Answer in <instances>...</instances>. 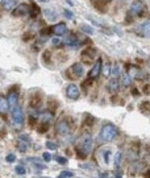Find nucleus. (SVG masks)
I'll use <instances>...</instances> for the list:
<instances>
[{
  "mask_svg": "<svg viewBox=\"0 0 150 178\" xmlns=\"http://www.w3.org/2000/svg\"><path fill=\"white\" fill-rule=\"evenodd\" d=\"M117 136V128L113 124H105L103 125V128L100 129L99 133V140L103 143H109V141L115 140V137Z\"/></svg>",
  "mask_w": 150,
  "mask_h": 178,
  "instance_id": "nucleus-1",
  "label": "nucleus"
},
{
  "mask_svg": "<svg viewBox=\"0 0 150 178\" xmlns=\"http://www.w3.org/2000/svg\"><path fill=\"white\" fill-rule=\"evenodd\" d=\"M78 150H79V154H82L83 157H86L91 153V150H92V136L90 133H84L82 136Z\"/></svg>",
  "mask_w": 150,
  "mask_h": 178,
  "instance_id": "nucleus-2",
  "label": "nucleus"
},
{
  "mask_svg": "<svg viewBox=\"0 0 150 178\" xmlns=\"http://www.w3.org/2000/svg\"><path fill=\"white\" fill-rule=\"evenodd\" d=\"M11 124L13 128H21L24 124V114L20 106L15 107L11 111Z\"/></svg>",
  "mask_w": 150,
  "mask_h": 178,
  "instance_id": "nucleus-3",
  "label": "nucleus"
},
{
  "mask_svg": "<svg viewBox=\"0 0 150 178\" xmlns=\"http://www.w3.org/2000/svg\"><path fill=\"white\" fill-rule=\"evenodd\" d=\"M55 132L59 136H67L68 132H70V127H68L67 121L66 120H59L57 124H55Z\"/></svg>",
  "mask_w": 150,
  "mask_h": 178,
  "instance_id": "nucleus-4",
  "label": "nucleus"
},
{
  "mask_svg": "<svg viewBox=\"0 0 150 178\" xmlns=\"http://www.w3.org/2000/svg\"><path fill=\"white\" fill-rule=\"evenodd\" d=\"M29 12H30V8H29L28 4L21 3V4H19L17 7H15V9L12 11V15L16 16V17H20V16H25V15H28Z\"/></svg>",
  "mask_w": 150,
  "mask_h": 178,
  "instance_id": "nucleus-5",
  "label": "nucleus"
},
{
  "mask_svg": "<svg viewBox=\"0 0 150 178\" xmlns=\"http://www.w3.org/2000/svg\"><path fill=\"white\" fill-rule=\"evenodd\" d=\"M103 61H102V58H99V60L96 61V62L93 63V66H92V69L90 70V73H88V78L90 79H95V78H97L99 77V74L102 73V66H103Z\"/></svg>",
  "mask_w": 150,
  "mask_h": 178,
  "instance_id": "nucleus-6",
  "label": "nucleus"
},
{
  "mask_svg": "<svg viewBox=\"0 0 150 178\" xmlns=\"http://www.w3.org/2000/svg\"><path fill=\"white\" fill-rule=\"evenodd\" d=\"M66 95H67V98H70V99H78L79 98V95H80V91H79V89L77 87V84H68L67 86V89H66Z\"/></svg>",
  "mask_w": 150,
  "mask_h": 178,
  "instance_id": "nucleus-7",
  "label": "nucleus"
},
{
  "mask_svg": "<svg viewBox=\"0 0 150 178\" xmlns=\"http://www.w3.org/2000/svg\"><path fill=\"white\" fill-rule=\"evenodd\" d=\"M7 99H8V103H9V109H13L15 107H17L19 106V94H17V91H9L8 92V96H7Z\"/></svg>",
  "mask_w": 150,
  "mask_h": 178,
  "instance_id": "nucleus-8",
  "label": "nucleus"
},
{
  "mask_svg": "<svg viewBox=\"0 0 150 178\" xmlns=\"http://www.w3.org/2000/svg\"><path fill=\"white\" fill-rule=\"evenodd\" d=\"M141 12H142L141 1H140V0H134L133 3L130 4V7H129V13L132 15V16H138Z\"/></svg>",
  "mask_w": 150,
  "mask_h": 178,
  "instance_id": "nucleus-9",
  "label": "nucleus"
},
{
  "mask_svg": "<svg viewBox=\"0 0 150 178\" xmlns=\"http://www.w3.org/2000/svg\"><path fill=\"white\" fill-rule=\"evenodd\" d=\"M70 71L73 73L74 78H80V77H83V74H84V69H83V66L79 62L74 63L73 66L70 67Z\"/></svg>",
  "mask_w": 150,
  "mask_h": 178,
  "instance_id": "nucleus-10",
  "label": "nucleus"
},
{
  "mask_svg": "<svg viewBox=\"0 0 150 178\" xmlns=\"http://www.w3.org/2000/svg\"><path fill=\"white\" fill-rule=\"evenodd\" d=\"M96 57V50L95 49H87L82 53V60L86 63H91V61Z\"/></svg>",
  "mask_w": 150,
  "mask_h": 178,
  "instance_id": "nucleus-11",
  "label": "nucleus"
},
{
  "mask_svg": "<svg viewBox=\"0 0 150 178\" xmlns=\"http://www.w3.org/2000/svg\"><path fill=\"white\" fill-rule=\"evenodd\" d=\"M51 30H53V33L55 36H63L67 32V26H66V24L65 23H59V24H57V25H54L53 28H51Z\"/></svg>",
  "mask_w": 150,
  "mask_h": 178,
  "instance_id": "nucleus-12",
  "label": "nucleus"
},
{
  "mask_svg": "<svg viewBox=\"0 0 150 178\" xmlns=\"http://www.w3.org/2000/svg\"><path fill=\"white\" fill-rule=\"evenodd\" d=\"M9 109V103L8 99L4 96V95H0V115H6Z\"/></svg>",
  "mask_w": 150,
  "mask_h": 178,
  "instance_id": "nucleus-13",
  "label": "nucleus"
},
{
  "mask_svg": "<svg viewBox=\"0 0 150 178\" xmlns=\"http://www.w3.org/2000/svg\"><path fill=\"white\" fill-rule=\"evenodd\" d=\"M107 90L111 92V94H116V92L119 91V82L116 80V78H112V79L108 82Z\"/></svg>",
  "mask_w": 150,
  "mask_h": 178,
  "instance_id": "nucleus-14",
  "label": "nucleus"
},
{
  "mask_svg": "<svg viewBox=\"0 0 150 178\" xmlns=\"http://www.w3.org/2000/svg\"><path fill=\"white\" fill-rule=\"evenodd\" d=\"M40 119H41V124H49L53 120V114L50 111H45L40 115Z\"/></svg>",
  "mask_w": 150,
  "mask_h": 178,
  "instance_id": "nucleus-15",
  "label": "nucleus"
},
{
  "mask_svg": "<svg viewBox=\"0 0 150 178\" xmlns=\"http://www.w3.org/2000/svg\"><path fill=\"white\" fill-rule=\"evenodd\" d=\"M138 29L141 30L142 36H145V37L150 38V21H146V23H144Z\"/></svg>",
  "mask_w": 150,
  "mask_h": 178,
  "instance_id": "nucleus-16",
  "label": "nucleus"
},
{
  "mask_svg": "<svg viewBox=\"0 0 150 178\" xmlns=\"http://www.w3.org/2000/svg\"><path fill=\"white\" fill-rule=\"evenodd\" d=\"M44 15L46 16V19H48L49 21H54L55 19H57V13H55L53 9H50V8L44 9Z\"/></svg>",
  "mask_w": 150,
  "mask_h": 178,
  "instance_id": "nucleus-17",
  "label": "nucleus"
},
{
  "mask_svg": "<svg viewBox=\"0 0 150 178\" xmlns=\"http://www.w3.org/2000/svg\"><path fill=\"white\" fill-rule=\"evenodd\" d=\"M15 6H16V0H4L3 1V9H6V11L15 9Z\"/></svg>",
  "mask_w": 150,
  "mask_h": 178,
  "instance_id": "nucleus-18",
  "label": "nucleus"
},
{
  "mask_svg": "<svg viewBox=\"0 0 150 178\" xmlns=\"http://www.w3.org/2000/svg\"><path fill=\"white\" fill-rule=\"evenodd\" d=\"M79 29L82 32H84V33H87V35H93V28L87 25V24H82V25L79 26Z\"/></svg>",
  "mask_w": 150,
  "mask_h": 178,
  "instance_id": "nucleus-19",
  "label": "nucleus"
},
{
  "mask_svg": "<svg viewBox=\"0 0 150 178\" xmlns=\"http://www.w3.org/2000/svg\"><path fill=\"white\" fill-rule=\"evenodd\" d=\"M121 84L122 86H129L130 84V75L126 74V73H124V74H121Z\"/></svg>",
  "mask_w": 150,
  "mask_h": 178,
  "instance_id": "nucleus-20",
  "label": "nucleus"
},
{
  "mask_svg": "<svg viewBox=\"0 0 150 178\" xmlns=\"http://www.w3.org/2000/svg\"><path fill=\"white\" fill-rule=\"evenodd\" d=\"M28 161H29V162H32V164H34V166L38 168V169H45V165L41 164L38 158H29Z\"/></svg>",
  "mask_w": 150,
  "mask_h": 178,
  "instance_id": "nucleus-21",
  "label": "nucleus"
},
{
  "mask_svg": "<svg viewBox=\"0 0 150 178\" xmlns=\"http://www.w3.org/2000/svg\"><path fill=\"white\" fill-rule=\"evenodd\" d=\"M111 74H112V77L116 78L120 75V66L117 65V63H115L113 66H112V69H111Z\"/></svg>",
  "mask_w": 150,
  "mask_h": 178,
  "instance_id": "nucleus-22",
  "label": "nucleus"
},
{
  "mask_svg": "<svg viewBox=\"0 0 150 178\" xmlns=\"http://www.w3.org/2000/svg\"><path fill=\"white\" fill-rule=\"evenodd\" d=\"M140 109H141V112H144V114H150V103L149 102H144V103L141 104V107H140Z\"/></svg>",
  "mask_w": 150,
  "mask_h": 178,
  "instance_id": "nucleus-23",
  "label": "nucleus"
},
{
  "mask_svg": "<svg viewBox=\"0 0 150 178\" xmlns=\"http://www.w3.org/2000/svg\"><path fill=\"white\" fill-rule=\"evenodd\" d=\"M65 44L68 46H71V48H77V46L79 45V42H78L75 38H67V40L65 41Z\"/></svg>",
  "mask_w": 150,
  "mask_h": 178,
  "instance_id": "nucleus-24",
  "label": "nucleus"
},
{
  "mask_svg": "<svg viewBox=\"0 0 150 178\" xmlns=\"http://www.w3.org/2000/svg\"><path fill=\"white\" fill-rule=\"evenodd\" d=\"M121 158H122L121 152H117L116 154H115V166H120V164H121Z\"/></svg>",
  "mask_w": 150,
  "mask_h": 178,
  "instance_id": "nucleus-25",
  "label": "nucleus"
},
{
  "mask_svg": "<svg viewBox=\"0 0 150 178\" xmlns=\"http://www.w3.org/2000/svg\"><path fill=\"white\" fill-rule=\"evenodd\" d=\"M15 172H16L17 174L24 175V174L26 173V170H25V168H24V166H21V165H17V166L15 168Z\"/></svg>",
  "mask_w": 150,
  "mask_h": 178,
  "instance_id": "nucleus-26",
  "label": "nucleus"
},
{
  "mask_svg": "<svg viewBox=\"0 0 150 178\" xmlns=\"http://www.w3.org/2000/svg\"><path fill=\"white\" fill-rule=\"evenodd\" d=\"M73 172H68V170H65V172H62L59 175H58V178H71L73 177Z\"/></svg>",
  "mask_w": 150,
  "mask_h": 178,
  "instance_id": "nucleus-27",
  "label": "nucleus"
},
{
  "mask_svg": "<svg viewBox=\"0 0 150 178\" xmlns=\"http://www.w3.org/2000/svg\"><path fill=\"white\" fill-rule=\"evenodd\" d=\"M46 148H48V149H50V150H55L57 149V144L55 143H53V141H46Z\"/></svg>",
  "mask_w": 150,
  "mask_h": 178,
  "instance_id": "nucleus-28",
  "label": "nucleus"
},
{
  "mask_svg": "<svg viewBox=\"0 0 150 178\" xmlns=\"http://www.w3.org/2000/svg\"><path fill=\"white\" fill-rule=\"evenodd\" d=\"M102 73H103V75H104V77H108V75L111 74V66H109V65H105V66L103 67Z\"/></svg>",
  "mask_w": 150,
  "mask_h": 178,
  "instance_id": "nucleus-29",
  "label": "nucleus"
},
{
  "mask_svg": "<svg viewBox=\"0 0 150 178\" xmlns=\"http://www.w3.org/2000/svg\"><path fill=\"white\" fill-rule=\"evenodd\" d=\"M19 149H20V152H25V150L28 149V143H21V141H19Z\"/></svg>",
  "mask_w": 150,
  "mask_h": 178,
  "instance_id": "nucleus-30",
  "label": "nucleus"
},
{
  "mask_svg": "<svg viewBox=\"0 0 150 178\" xmlns=\"http://www.w3.org/2000/svg\"><path fill=\"white\" fill-rule=\"evenodd\" d=\"M19 141H21V143H30V139L26 135H21V136H19Z\"/></svg>",
  "mask_w": 150,
  "mask_h": 178,
  "instance_id": "nucleus-31",
  "label": "nucleus"
},
{
  "mask_svg": "<svg viewBox=\"0 0 150 178\" xmlns=\"http://www.w3.org/2000/svg\"><path fill=\"white\" fill-rule=\"evenodd\" d=\"M42 158H44V161H46V162H50L53 157H51V154H50L49 152H45V153L42 154Z\"/></svg>",
  "mask_w": 150,
  "mask_h": 178,
  "instance_id": "nucleus-32",
  "label": "nucleus"
},
{
  "mask_svg": "<svg viewBox=\"0 0 150 178\" xmlns=\"http://www.w3.org/2000/svg\"><path fill=\"white\" fill-rule=\"evenodd\" d=\"M15 160H16V156H15L13 153H9V154H7V157H6L7 162H13Z\"/></svg>",
  "mask_w": 150,
  "mask_h": 178,
  "instance_id": "nucleus-33",
  "label": "nucleus"
},
{
  "mask_svg": "<svg viewBox=\"0 0 150 178\" xmlns=\"http://www.w3.org/2000/svg\"><path fill=\"white\" fill-rule=\"evenodd\" d=\"M55 161H57L58 164H62V165H65L66 162H67V160H66L65 157H61V156H57V157H55Z\"/></svg>",
  "mask_w": 150,
  "mask_h": 178,
  "instance_id": "nucleus-34",
  "label": "nucleus"
},
{
  "mask_svg": "<svg viewBox=\"0 0 150 178\" xmlns=\"http://www.w3.org/2000/svg\"><path fill=\"white\" fill-rule=\"evenodd\" d=\"M63 15H65V17L66 19H73V12L70 11V9H65V12H63Z\"/></svg>",
  "mask_w": 150,
  "mask_h": 178,
  "instance_id": "nucleus-35",
  "label": "nucleus"
},
{
  "mask_svg": "<svg viewBox=\"0 0 150 178\" xmlns=\"http://www.w3.org/2000/svg\"><path fill=\"white\" fill-rule=\"evenodd\" d=\"M109 156H111L109 152H105L104 153V162H105V164H108V162H109Z\"/></svg>",
  "mask_w": 150,
  "mask_h": 178,
  "instance_id": "nucleus-36",
  "label": "nucleus"
},
{
  "mask_svg": "<svg viewBox=\"0 0 150 178\" xmlns=\"http://www.w3.org/2000/svg\"><path fill=\"white\" fill-rule=\"evenodd\" d=\"M51 42H53V45H61V40L58 37L53 38V40H51Z\"/></svg>",
  "mask_w": 150,
  "mask_h": 178,
  "instance_id": "nucleus-37",
  "label": "nucleus"
},
{
  "mask_svg": "<svg viewBox=\"0 0 150 178\" xmlns=\"http://www.w3.org/2000/svg\"><path fill=\"white\" fill-rule=\"evenodd\" d=\"M107 177H108L107 173H100V178H107Z\"/></svg>",
  "mask_w": 150,
  "mask_h": 178,
  "instance_id": "nucleus-38",
  "label": "nucleus"
},
{
  "mask_svg": "<svg viewBox=\"0 0 150 178\" xmlns=\"http://www.w3.org/2000/svg\"><path fill=\"white\" fill-rule=\"evenodd\" d=\"M38 1H41V3H46L48 0H38Z\"/></svg>",
  "mask_w": 150,
  "mask_h": 178,
  "instance_id": "nucleus-39",
  "label": "nucleus"
},
{
  "mask_svg": "<svg viewBox=\"0 0 150 178\" xmlns=\"http://www.w3.org/2000/svg\"><path fill=\"white\" fill-rule=\"evenodd\" d=\"M38 178H49V177H38Z\"/></svg>",
  "mask_w": 150,
  "mask_h": 178,
  "instance_id": "nucleus-40",
  "label": "nucleus"
},
{
  "mask_svg": "<svg viewBox=\"0 0 150 178\" xmlns=\"http://www.w3.org/2000/svg\"><path fill=\"white\" fill-rule=\"evenodd\" d=\"M3 1H4V0H0V3H3Z\"/></svg>",
  "mask_w": 150,
  "mask_h": 178,
  "instance_id": "nucleus-41",
  "label": "nucleus"
},
{
  "mask_svg": "<svg viewBox=\"0 0 150 178\" xmlns=\"http://www.w3.org/2000/svg\"><path fill=\"white\" fill-rule=\"evenodd\" d=\"M112 178H113V177H112Z\"/></svg>",
  "mask_w": 150,
  "mask_h": 178,
  "instance_id": "nucleus-42",
  "label": "nucleus"
}]
</instances>
